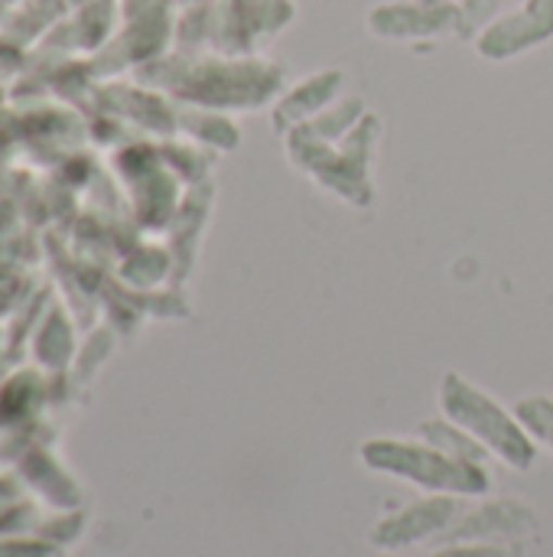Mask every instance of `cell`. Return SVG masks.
<instances>
[{
    "label": "cell",
    "instance_id": "6da1fadb",
    "mask_svg": "<svg viewBox=\"0 0 553 557\" xmlns=\"http://www.w3.org/2000/svg\"><path fill=\"white\" fill-rule=\"evenodd\" d=\"M359 457L375 473L414 483V486L440 493V496H486L492 486L489 467L463 463L420 437L417 441L375 437V441L362 444Z\"/></svg>",
    "mask_w": 553,
    "mask_h": 557
},
{
    "label": "cell",
    "instance_id": "7a4b0ae2",
    "mask_svg": "<svg viewBox=\"0 0 553 557\" xmlns=\"http://www.w3.org/2000/svg\"><path fill=\"white\" fill-rule=\"evenodd\" d=\"M440 408L443 414L473 434L492 457L508 463L512 470H531L538 460V444L518 421V414L505 411L489 392L463 379L460 372H447L440 382Z\"/></svg>",
    "mask_w": 553,
    "mask_h": 557
},
{
    "label": "cell",
    "instance_id": "3957f363",
    "mask_svg": "<svg viewBox=\"0 0 553 557\" xmlns=\"http://www.w3.org/2000/svg\"><path fill=\"white\" fill-rule=\"evenodd\" d=\"M463 496H430L420 499L388 519H381L372 529V545L385 548V552H398V548H411L417 542H427L433 535H443L460 516H463Z\"/></svg>",
    "mask_w": 553,
    "mask_h": 557
},
{
    "label": "cell",
    "instance_id": "277c9868",
    "mask_svg": "<svg viewBox=\"0 0 553 557\" xmlns=\"http://www.w3.org/2000/svg\"><path fill=\"white\" fill-rule=\"evenodd\" d=\"M538 529V516L521 499H492L463 512L443 535V545L456 542H518Z\"/></svg>",
    "mask_w": 553,
    "mask_h": 557
},
{
    "label": "cell",
    "instance_id": "5b68a950",
    "mask_svg": "<svg viewBox=\"0 0 553 557\" xmlns=\"http://www.w3.org/2000/svg\"><path fill=\"white\" fill-rule=\"evenodd\" d=\"M417 437L427 441V444H433V447H440L443 454H450V457H456V460H463V463L489 467V457H492V454H489L473 434H466L460 424H453L450 418L424 421V424L417 428Z\"/></svg>",
    "mask_w": 553,
    "mask_h": 557
},
{
    "label": "cell",
    "instance_id": "8992f818",
    "mask_svg": "<svg viewBox=\"0 0 553 557\" xmlns=\"http://www.w3.org/2000/svg\"><path fill=\"white\" fill-rule=\"evenodd\" d=\"M515 414L525 424V431L535 437V444H544L553 450V398H548V395L521 398L515 405Z\"/></svg>",
    "mask_w": 553,
    "mask_h": 557
},
{
    "label": "cell",
    "instance_id": "52a82bcc",
    "mask_svg": "<svg viewBox=\"0 0 553 557\" xmlns=\"http://www.w3.org/2000/svg\"><path fill=\"white\" fill-rule=\"evenodd\" d=\"M430 557H525V548L518 542H456Z\"/></svg>",
    "mask_w": 553,
    "mask_h": 557
},
{
    "label": "cell",
    "instance_id": "ba28073f",
    "mask_svg": "<svg viewBox=\"0 0 553 557\" xmlns=\"http://www.w3.org/2000/svg\"><path fill=\"white\" fill-rule=\"evenodd\" d=\"M385 557H391V555H385Z\"/></svg>",
    "mask_w": 553,
    "mask_h": 557
}]
</instances>
